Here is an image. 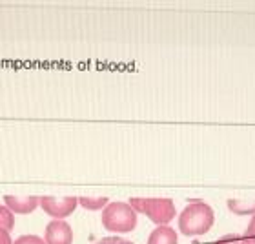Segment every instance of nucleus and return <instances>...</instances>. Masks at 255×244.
Returning <instances> with one entry per match:
<instances>
[{"instance_id": "6", "label": "nucleus", "mask_w": 255, "mask_h": 244, "mask_svg": "<svg viewBox=\"0 0 255 244\" xmlns=\"http://www.w3.org/2000/svg\"><path fill=\"white\" fill-rule=\"evenodd\" d=\"M4 204L9 208L13 213H20V215H26V213H33L40 204V197L35 195H5L4 197Z\"/></svg>"}, {"instance_id": "10", "label": "nucleus", "mask_w": 255, "mask_h": 244, "mask_svg": "<svg viewBox=\"0 0 255 244\" xmlns=\"http://www.w3.org/2000/svg\"><path fill=\"white\" fill-rule=\"evenodd\" d=\"M15 228V213L7 206H0V230L11 232Z\"/></svg>"}, {"instance_id": "13", "label": "nucleus", "mask_w": 255, "mask_h": 244, "mask_svg": "<svg viewBox=\"0 0 255 244\" xmlns=\"http://www.w3.org/2000/svg\"><path fill=\"white\" fill-rule=\"evenodd\" d=\"M215 244H243V239L239 235H224Z\"/></svg>"}, {"instance_id": "14", "label": "nucleus", "mask_w": 255, "mask_h": 244, "mask_svg": "<svg viewBox=\"0 0 255 244\" xmlns=\"http://www.w3.org/2000/svg\"><path fill=\"white\" fill-rule=\"evenodd\" d=\"M245 237H248V239H255V215L250 221V224H248V228H246Z\"/></svg>"}, {"instance_id": "8", "label": "nucleus", "mask_w": 255, "mask_h": 244, "mask_svg": "<svg viewBox=\"0 0 255 244\" xmlns=\"http://www.w3.org/2000/svg\"><path fill=\"white\" fill-rule=\"evenodd\" d=\"M230 212L237 213V215H255V201H243V199H230L228 201Z\"/></svg>"}, {"instance_id": "11", "label": "nucleus", "mask_w": 255, "mask_h": 244, "mask_svg": "<svg viewBox=\"0 0 255 244\" xmlns=\"http://www.w3.org/2000/svg\"><path fill=\"white\" fill-rule=\"evenodd\" d=\"M13 244H46V243L38 235H20L18 239H15Z\"/></svg>"}, {"instance_id": "5", "label": "nucleus", "mask_w": 255, "mask_h": 244, "mask_svg": "<svg viewBox=\"0 0 255 244\" xmlns=\"http://www.w3.org/2000/svg\"><path fill=\"white\" fill-rule=\"evenodd\" d=\"M44 243L46 244H73V230L66 221L53 219L46 226L44 232Z\"/></svg>"}, {"instance_id": "1", "label": "nucleus", "mask_w": 255, "mask_h": 244, "mask_svg": "<svg viewBox=\"0 0 255 244\" xmlns=\"http://www.w3.org/2000/svg\"><path fill=\"white\" fill-rule=\"evenodd\" d=\"M215 213L210 204L202 201L190 202L179 215V230L186 237H199L212 230Z\"/></svg>"}, {"instance_id": "16", "label": "nucleus", "mask_w": 255, "mask_h": 244, "mask_svg": "<svg viewBox=\"0 0 255 244\" xmlns=\"http://www.w3.org/2000/svg\"><path fill=\"white\" fill-rule=\"evenodd\" d=\"M243 244H255V239H248V237H243Z\"/></svg>"}, {"instance_id": "15", "label": "nucleus", "mask_w": 255, "mask_h": 244, "mask_svg": "<svg viewBox=\"0 0 255 244\" xmlns=\"http://www.w3.org/2000/svg\"><path fill=\"white\" fill-rule=\"evenodd\" d=\"M0 244H13V239H11L9 232L0 230Z\"/></svg>"}, {"instance_id": "3", "label": "nucleus", "mask_w": 255, "mask_h": 244, "mask_svg": "<svg viewBox=\"0 0 255 244\" xmlns=\"http://www.w3.org/2000/svg\"><path fill=\"white\" fill-rule=\"evenodd\" d=\"M129 206L135 210L137 213H144L146 217L155 223L157 226H168V223L173 221L175 217V204L171 199H142V197H131L129 202H128Z\"/></svg>"}, {"instance_id": "4", "label": "nucleus", "mask_w": 255, "mask_h": 244, "mask_svg": "<svg viewBox=\"0 0 255 244\" xmlns=\"http://www.w3.org/2000/svg\"><path fill=\"white\" fill-rule=\"evenodd\" d=\"M44 213H48L49 217L64 221L66 217H69L71 213L77 210L79 206V197H40V204Z\"/></svg>"}, {"instance_id": "7", "label": "nucleus", "mask_w": 255, "mask_h": 244, "mask_svg": "<svg viewBox=\"0 0 255 244\" xmlns=\"http://www.w3.org/2000/svg\"><path fill=\"white\" fill-rule=\"evenodd\" d=\"M148 244H179L177 232L170 226H157L149 234Z\"/></svg>"}, {"instance_id": "12", "label": "nucleus", "mask_w": 255, "mask_h": 244, "mask_svg": "<svg viewBox=\"0 0 255 244\" xmlns=\"http://www.w3.org/2000/svg\"><path fill=\"white\" fill-rule=\"evenodd\" d=\"M93 244H135V243L123 239V237H104V239L97 241V243H93Z\"/></svg>"}, {"instance_id": "9", "label": "nucleus", "mask_w": 255, "mask_h": 244, "mask_svg": "<svg viewBox=\"0 0 255 244\" xmlns=\"http://www.w3.org/2000/svg\"><path fill=\"white\" fill-rule=\"evenodd\" d=\"M79 204L86 210L97 212V210H104L110 204L108 197H79Z\"/></svg>"}, {"instance_id": "2", "label": "nucleus", "mask_w": 255, "mask_h": 244, "mask_svg": "<svg viewBox=\"0 0 255 244\" xmlns=\"http://www.w3.org/2000/svg\"><path fill=\"white\" fill-rule=\"evenodd\" d=\"M102 226L113 234H129L137 228V212L128 202H110L102 210Z\"/></svg>"}]
</instances>
